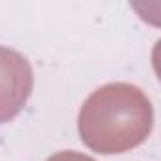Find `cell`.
<instances>
[{
	"mask_svg": "<svg viewBox=\"0 0 161 161\" xmlns=\"http://www.w3.org/2000/svg\"><path fill=\"white\" fill-rule=\"evenodd\" d=\"M34 86L29 61L15 49L0 46V123L12 121L27 104Z\"/></svg>",
	"mask_w": 161,
	"mask_h": 161,
	"instance_id": "cell-2",
	"label": "cell"
},
{
	"mask_svg": "<svg viewBox=\"0 0 161 161\" xmlns=\"http://www.w3.org/2000/svg\"><path fill=\"white\" fill-rule=\"evenodd\" d=\"M153 125V108L146 93L131 84H106L82 104L78 131L97 153H123L142 144Z\"/></svg>",
	"mask_w": 161,
	"mask_h": 161,
	"instance_id": "cell-1",
	"label": "cell"
},
{
	"mask_svg": "<svg viewBox=\"0 0 161 161\" xmlns=\"http://www.w3.org/2000/svg\"><path fill=\"white\" fill-rule=\"evenodd\" d=\"M47 161H95L89 155L84 153H78V152H59L55 155H51Z\"/></svg>",
	"mask_w": 161,
	"mask_h": 161,
	"instance_id": "cell-3",
	"label": "cell"
}]
</instances>
